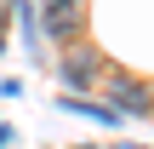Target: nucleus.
<instances>
[{
  "label": "nucleus",
  "mask_w": 154,
  "mask_h": 149,
  "mask_svg": "<svg viewBox=\"0 0 154 149\" xmlns=\"http://www.w3.org/2000/svg\"><path fill=\"white\" fill-rule=\"evenodd\" d=\"M103 69H109L103 52H97V46H80V40L63 46V57H57V80H63V92H74V98H91Z\"/></svg>",
  "instance_id": "nucleus-1"
},
{
  "label": "nucleus",
  "mask_w": 154,
  "mask_h": 149,
  "mask_svg": "<svg viewBox=\"0 0 154 149\" xmlns=\"http://www.w3.org/2000/svg\"><path fill=\"white\" fill-rule=\"evenodd\" d=\"M103 103L114 109V115H126V121H149L154 115V86L149 80H137V75H109V86H103Z\"/></svg>",
  "instance_id": "nucleus-2"
},
{
  "label": "nucleus",
  "mask_w": 154,
  "mask_h": 149,
  "mask_svg": "<svg viewBox=\"0 0 154 149\" xmlns=\"http://www.w3.org/2000/svg\"><path fill=\"white\" fill-rule=\"evenodd\" d=\"M86 29L80 0H40V34H51V46H74Z\"/></svg>",
  "instance_id": "nucleus-3"
},
{
  "label": "nucleus",
  "mask_w": 154,
  "mask_h": 149,
  "mask_svg": "<svg viewBox=\"0 0 154 149\" xmlns=\"http://www.w3.org/2000/svg\"><path fill=\"white\" fill-rule=\"evenodd\" d=\"M17 144V132H11V126H0V149H11Z\"/></svg>",
  "instance_id": "nucleus-4"
},
{
  "label": "nucleus",
  "mask_w": 154,
  "mask_h": 149,
  "mask_svg": "<svg viewBox=\"0 0 154 149\" xmlns=\"http://www.w3.org/2000/svg\"><path fill=\"white\" fill-rule=\"evenodd\" d=\"M6 11H11V0H0V17H6Z\"/></svg>",
  "instance_id": "nucleus-5"
},
{
  "label": "nucleus",
  "mask_w": 154,
  "mask_h": 149,
  "mask_svg": "<svg viewBox=\"0 0 154 149\" xmlns=\"http://www.w3.org/2000/svg\"><path fill=\"white\" fill-rule=\"evenodd\" d=\"M114 149H143V144H114Z\"/></svg>",
  "instance_id": "nucleus-6"
},
{
  "label": "nucleus",
  "mask_w": 154,
  "mask_h": 149,
  "mask_svg": "<svg viewBox=\"0 0 154 149\" xmlns=\"http://www.w3.org/2000/svg\"><path fill=\"white\" fill-rule=\"evenodd\" d=\"M0 52H6V29H0Z\"/></svg>",
  "instance_id": "nucleus-7"
},
{
  "label": "nucleus",
  "mask_w": 154,
  "mask_h": 149,
  "mask_svg": "<svg viewBox=\"0 0 154 149\" xmlns=\"http://www.w3.org/2000/svg\"><path fill=\"white\" fill-rule=\"evenodd\" d=\"M74 149H91V144H74Z\"/></svg>",
  "instance_id": "nucleus-8"
}]
</instances>
